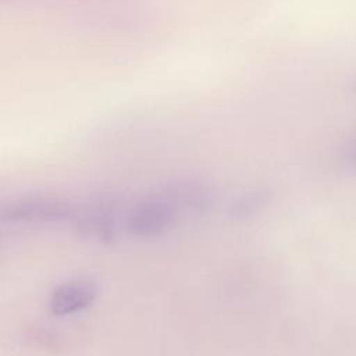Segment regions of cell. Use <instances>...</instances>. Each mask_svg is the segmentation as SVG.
<instances>
[{"label": "cell", "instance_id": "4", "mask_svg": "<svg viewBox=\"0 0 356 356\" xmlns=\"http://www.w3.org/2000/svg\"><path fill=\"white\" fill-rule=\"evenodd\" d=\"M99 296L96 281L86 277L71 278L57 285L49 296L51 314L64 317L81 313L90 307Z\"/></svg>", "mask_w": 356, "mask_h": 356}, {"label": "cell", "instance_id": "2", "mask_svg": "<svg viewBox=\"0 0 356 356\" xmlns=\"http://www.w3.org/2000/svg\"><path fill=\"white\" fill-rule=\"evenodd\" d=\"M3 218L17 224H58L74 221L76 209L67 200L54 196H22L8 203Z\"/></svg>", "mask_w": 356, "mask_h": 356}, {"label": "cell", "instance_id": "5", "mask_svg": "<svg viewBox=\"0 0 356 356\" xmlns=\"http://www.w3.org/2000/svg\"><path fill=\"white\" fill-rule=\"evenodd\" d=\"M163 189L181 213L203 214L214 204L213 191L199 181H177Z\"/></svg>", "mask_w": 356, "mask_h": 356}, {"label": "cell", "instance_id": "7", "mask_svg": "<svg viewBox=\"0 0 356 356\" xmlns=\"http://www.w3.org/2000/svg\"><path fill=\"white\" fill-rule=\"evenodd\" d=\"M345 156L346 159L356 165V136H353L348 143H346V147H345Z\"/></svg>", "mask_w": 356, "mask_h": 356}, {"label": "cell", "instance_id": "6", "mask_svg": "<svg viewBox=\"0 0 356 356\" xmlns=\"http://www.w3.org/2000/svg\"><path fill=\"white\" fill-rule=\"evenodd\" d=\"M270 200V192L263 188L252 189L241 195L229 207V213L235 218H248L259 214Z\"/></svg>", "mask_w": 356, "mask_h": 356}, {"label": "cell", "instance_id": "3", "mask_svg": "<svg viewBox=\"0 0 356 356\" xmlns=\"http://www.w3.org/2000/svg\"><path fill=\"white\" fill-rule=\"evenodd\" d=\"M74 225L81 236L110 242L117 231V210L113 199L97 197L90 200L82 210H76Z\"/></svg>", "mask_w": 356, "mask_h": 356}, {"label": "cell", "instance_id": "8", "mask_svg": "<svg viewBox=\"0 0 356 356\" xmlns=\"http://www.w3.org/2000/svg\"><path fill=\"white\" fill-rule=\"evenodd\" d=\"M350 89H352L353 92H356V76H353V79H352V82H350Z\"/></svg>", "mask_w": 356, "mask_h": 356}, {"label": "cell", "instance_id": "1", "mask_svg": "<svg viewBox=\"0 0 356 356\" xmlns=\"http://www.w3.org/2000/svg\"><path fill=\"white\" fill-rule=\"evenodd\" d=\"M179 209L164 189L149 195L131 206L125 214V229L136 238H152L171 228Z\"/></svg>", "mask_w": 356, "mask_h": 356}]
</instances>
